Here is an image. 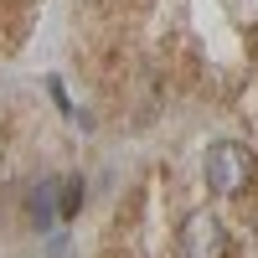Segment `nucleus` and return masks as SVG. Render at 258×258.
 Returning <instances> with one entry per match:
<instances>
[{
    "label": "nucleus",
    "instance_id": "obj_2",
    "mask_svg": "<svg viewBox=\"0 0 258 258\" xmlns=\"http://www.w3.org/2000/svg\"><path fill=\"white\" fill-rule=\"evenodd\" d=\"M181 253L186 258H227V227L217 212L197 207L181 217Z\"/></svg>",
    "mask_w": 258,
    "mask_h": 258
},
{
    "label": "nucleus",
    "instance_id": "obj_3",
    "mask_svg": "<svg viewBox=\"0 0 258 258\" xmlns=\"http://www.w3.org/2000/svg\"><path fill=\"white\" fill-rule=\"evenodd\" d=\"M0 155H6V140H0Z\"/></svg>",
    "mask_w": 258,
    "mask_h": 258
},
{
    "label": "nucleus",
    "instance_id": "obj_1",
    "mask_svg": "<svg viewBox=\"0 0 258 258\" xmlns=\"http://www.w3.org/2000/svg\"><path fill=\"white\" fill-rule=\"evenodd\" d=\"M202 176H207V186L217 191V197H238L253 181V155L238 140H212L207 155H202Z\"/></svg>",
    "mask_w": 258,
    "mask_h": 258
}]
</instances>
